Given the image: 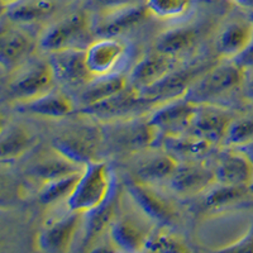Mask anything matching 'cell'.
Returning <instances> with one entry per match:
<instances>
[{
	"label": "cell",
	"mask_w": 253,
	"mask_h": 253,
	"mask_svg": "<svg viewBox=\"0 0 253 253\" xmlns=\"http://www.w3.org/2000/svg\"><path fill=\"white\" fill-rule=\"evenodd\" d=\"M114 191V176L109 165L101 160H92L86 164L74 193L67 199V208L89 213L107 202Z\"/></svg>",
	"instance_id": "1"
},
{
	"label": "cell",
	"mask_w": 253,
	"mask_h": 253,
	"mask_svg": "<svg viewBox=\"0 0 253 253\" xmlns=\"http://www.w3.org/2000/svg\"><path fill=\"white\" fill-rule=\"evenodd\" d=\"M245 75V70L233 60H220L190 86L185 96L196 104H215L243 86Z\"/></svg>",
	"instance_id": "2"
},
{
	"label": "cell",
	"mask_w": 253,
	"mask_h": 253,
	"mask_svg": "<svg viewBox=\"0 0 253 253\" xmlns=\"http://www.w3.org/2000/svg\"><path fill=\"white\" fill-rule=\"evenodd\" d=\"M155 229V221L148 218L134 203L132 202V205L122 208V203L119 202L118 213L110 225L108 234L110 245L114 250L123 252H142Z\"/></svg>",
	"instance_id": "3"
},
{
	"label": "cell",
	"mask_w": 253,
	"mask_h": 253,
	"mask_svg": "<svg viewBox=\"0 0 253 253\" xmlns=\"http://www.w3.org/2000/svg\"><path fill=\"white\" fill-rule=\"evenodd\" d=\"M56 78L47 60H28L10 71L4 94L15 103L32 100L55 89Z\"/></svg>",
	"instance_id": "4"
},
{
	"label": "cell",
	"mask_w": 253,
	"mask_h": 253,
	"mask_svg": "<svg viewBox=\"0 0 253 253\" xmlns=\"http://www.w3.org/2000/svg\"><path fill=\"white\" fill-rule=\"evenodd\" d=\"M126 195L139 209L160 227H173L180 211L172 199L162 194L155 184L132 177L126 184Z\"/></svg>",
	"instance_id": "5"
},
{
	"label": "cell",
	"mask_w": 253,
	"mask_h": 253,
	"mask_svg": "<svg viewBox=\"0 0 253 253\" xmlns=\"http://www.w3.org/2000/svg\"><path fill=\"white\" fill-rule=\"evenodd\" d=\"M92 17L86 9H79L63 15L49 24L38 38V47L43 52H53L69 47H78L79 40L91 33Z\"/></svg>",
	"instance_id": "6"
},
{
	"label": "cell",
	"mask_w": 253,
	"mask_h": 253,
	"mask_svg": "<svg viewBox=\"0 0 253 253\" xmlns=\"http://www.w3.org/2000/svg\"><path fill=\"white\" fill-rule=\"evenodd\" d=\"M198 104L182 95L157 103L146 115L147 123L162 135L187 133L195 117Z\"/></svg>",
	"instance_id": "7"
},
{
	"label": "cell",
	"mask_w": 253,
	"mask_h": 253,
	"mask_svg": "<svg viewBox=\"0 0 253 253\" xmlns=\"http://www.w3.org/2000/svg\"><path fill=\"white\" fill-rule=\"evenodd\" d=\"M86 62L95 78L122 72L130 55L129 42L121 36L95 37L85 48Z\"/></svg>",
	"instance_id": "8"
},
{
	"label": "cell",
	"mask_w": 253,
	"mask_h": 253,
	"mask_svg": "<svg viewBox=\"0 0 253 253\" xmlns=\"http://www.w3.org/2000/svg\"><path fill=\"white\" fill-rule=\"evenodd\" d=\"M104 141V132L95 126H75L58 133L52 142V147L66 155L71 160L86 165L98 160V151Z\"/></svg>",
	"instance_id": "9"
},
{
	"label": "cell",
	"mask_w": 253,
	"mask_h": 253,
	"mask_svg": "<svg viewBox=\"0 0 253 253\" xmlns=\"http://www.w3.org/2000/svg\"><path fill=\"white\" fill-rule=\"evenodd\" d=\"M47 60L51 63L56 81L63 86L81 89L95 78L87 66L85 48L81 47L49 52Z\"/></svg>",
	"instance_id": "10"
},
{
	"label": "cell",
	"mask_w": 253,
	"mask_h": 253,
	"mask_svg": "<svg viewBox=\"0 0 253 253\" xmlns=\"http://www.w3.org/2000/svg\"><path fill=\"white\" fill-rule=\"evenodd\" d=\"M146 1L123 8L96 13L92 18L91 35L94 37H117L139 26L151 18Z\"/></svg>",
	"instance_id": "11"
},
{
	"label": "cell",
	"mask_w": 253,
	"mask_h": 253,
	"mask_svg": "<svg viewBox=\"0 0 253 253\" xmlns=\"http://www.w3.org/2000/svg\"><path fill=\"white\" fill-rule=\"evenodd\" d=\"M215 181L213 167L200 161L178 162V166L172 173L167 185L177 195L195 196L202 195Z\"/></svg>",
	"instance_id": "12"
},
{
	"label": "cell",
	"mask_w": 253,
	"mask_h": 253,
	"mask_svg": "<svg viewBox=\"0 0 253 253\" xmlns=\"http://www.w3.org/2000/svg\"><path fill=\"white\" fill-rule=\"evenodd\" d=\"M156 104L157 103L144 98L143 95L139 94V91L128 86L123 91L113 95L100 103L94 104L91 107L81 108V112L91 118L114 122L117 119L128 117L142 108H146L148 105H156Z\"/></svg>",
	"instance_id": "13"
},
{
	"label": "cell",
	"mask_w": 253,
	"mask_h": 253,
	"mask_svg": "<svg viewBox=\"0 0 253 253\" xmlns=\"http://www.w3.org/2000/svg\"><path fill=\"white\" fill-rule=\"evenodd\" d=\"M234 117L236 115L230 110L218 104H198L195 117L187 133L215 144L224 143L228 128Z\"/></svg>",
	"instance_id": "14"
},
{
	"label": "cell",
	"mask_w": 253,
	"mask_h": 253,
	"mask_svg": "<svg viewBox=\"0 0 253 253\" xmlns=\"http://www.w3.org/2000/svg\"><path fill=\"white\" fill-rule=\"evenodd\" d=\"M213 169L216 182L253 187V160L243 148L229 147L223 151Z\"/></svg>",
	"instance_id": "15"
},
{
	"label": "cell",
	"mask_w": 253,
	"mask_h": 253,
	"mask_svg": "<svg viewBox=\"0 0 253 253\" xmlns=\"http://www.w3.org/2000/svg\"><path fill=\"white\" fill-rule=\"evenodd\" d=\"M177 66V57L153 51L138 60L126 74L129 86L143 91L166 78Z\"/></svg>",
	"instance_id": "16"
},
{
	"label": "cell",
	"mask_w": 253,
	"mask_h": 253,
	"mask_svg": "<svg viewBox=\"0 0 253 253\" xmlns=\"http://www.w3.org/2000/svg\"><path fill=\"white\" fill-rule=\"evenodd\" d=\"M84 223L85 213L70 210L67 215L53 221L41 232L38 236V247L48 253L69 252Z\"/></svg>",
	"instance_id": "17"
},
{
	"label": "cell",
	"mask_w": 253,
	"mask_h": 253,
	"mask_svg": "<svg viewBox=\"0 0 253 253\" xmlns=\"http://www.w3.org/2000/svg\"><path fill=\"white\" fill-rule=\"evenodd\" d=\"M104 139H110V143L126 150H144L147 147H156L160 134L152 126L143 121H122L103 129Z\"/></svg>",
	"instance_id": "18"
},
{
	"label": "cell",
	"mask_w": 253,
	"mask_h": 253,
	"mask_svg": "<svg viewBox=\"0 0 253 253\" xmlns=\"http://www.w3.org/2000/svg\"><path fill=\"white\" fill-rule=\"evenodd\" d=\"M23 27L15 24V27L3 31L0 36V60L4 69L9 71L31 60L36 49L40 48L38 40Z\"/></svg>",
	"instance_id": "19"
},
{
	"label": "cell",
	"mask_w": 253,
	"mask_h": 253,
	"mask_svg": "<svg viewBox=\"0 0 253 253\" xmlns=\"http://www.w3.org/2000/svg\"><path fill=\"white\" fill-rule=\"evenodd\" d=\"M209 66L204 65H191V66L176 67L165 79L148 89L139 91L144 98L150 99L155 103L169 100V99L177 98L186 94L190 86L204 74ZM138 91V90H137Z\"/></svg>",
	"instance_id": "20"
},
{
	"label": "cell",
	"mask_w": 253,
	"mask_h": 253,
	"mask_svg": "<svg viewBox=\"0 0 253 253\" xmlns=\"http://www.w3.org/2000/svg\"><path fill=\"white\" fill-rule=\"evenodd\" d=\"M86 165L76 162L63 155L55 147H51V150L33 160L28 169V172L32 177L41 181V184L57 180L61 177H66L70 175L83 172Z\"/></svg>",
	"instance_id": "21"
},
{
	"label": "cell",
	"mask_w": 253,
	"mask_h": 253,
	"mask_svg": "<svg viewBox=\"0 0 253 253\" xmlns=\"http://www.w3.org/2000/svg\"><path fill=\"white\" fill-rule=\"evenodd\" d=\"M253 38V23L247 19L228 20L221 24L214 40V49L220 60H233Z\"/></svg>",
	"instance_id": "22"
},
{
	"label": "cell",
	"mask_w": 253,
	"mask_h": 253,
	"mask_svg": "<svg viewBox=\"0 0 253 253\" xmlns=\"http://www.w3.org/2000/svg\"><path fill=\"white\" fill-rule=\"evenodd\" d=\"M215 143L200 138L198 135L184 133L176 135H162L156 147L170 153L178 162L200 161L215 150Z\"/></svg>",
	"instance_id": "23"
},
{
	"label": "cell",
	"mask_w": 253,
	"mask_h": 253,
	"mask_svg": "<svg viewBox=\"0 0 253 253\" xmlns=\"http://www.w3.org/2000/svg\"><path fill=\"white\" fill-rule=\"evenodd\" d=\"M178 166V161L170 153L158 147L157 151L142 153L133 164V177L142 181L157 184L167 182Z\"/></svg>",
	"instance_id": "24"
},
{
	"label": "cell",
	"mask_w": 253,
	"mask_h": 253,
	"mask_svg": "<svg viewBox=\"0 0 253 253\" xmlns=\"http://www.w3.org/2000/svg\"><path fill=\"white\" fill-rule=\"evenodd\" d=\"M60 0H17L3 6V17L13 24L32 26L57 14Z\"/></svg>",
	"instance_id": "25"
},
{
	"label": "cell",
	"mask_w": 253,
	"mask_h": 253,
	"mask_svg": "<svg viewBox=\"0 0 253 253\" xmlns=\"http://www.w3.org/2000/svg\"><path fill=\"white\" fill-rule=\"evenodd\" d=\"M75 104L76 101L69 94L52 89L32 100L17 103V109L31 115L58 119L71 114L75 109Z\"/></svg>",
	"instance_id": "26"
},
{
	"label": "cell",
	"mask_w": 253,
	"mask_h": 253,
	"mask_svg": "<svg viewBox=\"0 0 253 253\" xmlns=\"http://www.w3.org/2000/svg\"><path fill=\"white\" fill-rule=\"evenodd\" d=\"M118 196L114 191L113 195L104 204H101L100 207L91 210L89 213H85L83 237L84 250H91V246L95 245V242L99 241L104 233L109 232L110 225H112L115 215L118 213Z\"/></svg>",
	"instance_id": "27"
},
{
	"label": "cell",
	"mask_w": 253,
	"mask_h": 253,
	"mask_svg": "<svg viewBox=\"0 0 253 253\" xmlns=\"http://www.w3.org/2000/svg\"><path fill=\"white\" fill-rule=\"evenodd\" d=\"M128 86H129L128 76L122 72L94 78L85 86L79 89L76 103L80 104L81 108L91 107L94 104L100 103L113 95L123 91Z\"/></svg>",
	"instance_id": "28"
},
{
	"label": "cell",
	"mask_w": 253,
	"mask_h": 253,
	"mask_svg": "<svg viewBox=\"0 0 253 253\" xmlns=\"http://www.w3.org/2000/svg\"><path fill=\"white\" fill-rule=\"evenodd\" d=\"M199 42V29L194 26H175L156 38L155 49L165 55L177 57Z\"/></svg>",
	"instance_id": "29"
},
{
	"label": "cell",
	"mask_w": 253,
	"mask_h": 253,
	"mask_svg": "<svg viewBox=\"0 0 253 253\" xmlns=\"http://www.w3.org/2000/svg\"><path fill=\"white\" fill-rule=\"evenodd\" d=\"M35 143V135L23 126H9L4 128L0 138L1 161H14L29 151Z\"/></svg>",
	"instance_id": "30"
},
{
	"label": "cell",
	"mask_w": 253,
	"mask_h": 253,
	"mask_svg": "<svg viewBox=\"0 0 253 253\" xmlns=\"http://www.w3.org/2000/svg\"><path fill=\"white\" fill-rule=\"evenodd\" d=\"M248 189L246 186H236V185H225L220 182H214L208 190L202 194L203 205L207 209H219L227 205L236 203L247 195Z\"/></svg>",
	"instance_id": "31"
},
{
	"label": "cell",
	"mask_w": 253,
	"mask_h": 253,
	"mask_svg": "<svg viewBox=\"0 0 253 253\" xmlns=\"http://www.w3.org/2000/svg\"><path fill=\"white\" fill-rule=\"evenodd\" d=\"M81 173L83 172L57 178V180H52V181L46 182V184H42L40 190L41 204L51 205L61 202V200H66L67 202V199L74 193V190H75L76 185H78L79 180H80Z\"/></svg>",
	"instance_id": "32"
},
{
	"label": "cell",
	"mask_w": 253,
	"mask_h": 253,
	"mask_svg": "<svg viewBox=\"0 0 253 253\" xmlns=\"http://www.w3.org/2000/svg\"><path fill=\"white\" fill-rule=\"evenodd\" d=\"M151 15L162 20L182 18L191 10L193 0H144Z\"/></svg>",
	"instance_id": "33"
},
{
	"label": "cell",
	"mask_w": 253,
	"mask_h": 253,
	"mask_svg": "<svg viewBox=\"0 0 253 253\" xmlns=\"http://www.w3.org/2000/svg\"><path fill=\"white\" fill-rule=\"evenodd\" d=\"M224 143L228 147L243 148L253 143V113L236 115L228 128Z\"/></svg>",
	"instance_id": "34"
},
{
	"label": "cell",
	"mask_w": 253,
	"mask_h": 253,
	"mask_svg": "<svg viewBox=\"0 0 253 253\" xmlns=\"http://www.w3.org/2000/svg\"><path fill=\"white\" fill-rule=\"evenodd\" d=\"M169 227L155 229L146 243L143 252H189L190 248L181 238L167 230Z\"/></svg>",
	"instance_id": "35"
},
{
	"label": "cell",
	"mask_w": 253,
	"mask_h": 253,
	"mask_svg": "<svg viewBox=\"0 0 253 253\" xmlns=\"http://www.w3.org/2000/svg\"><path fill=\"white\" fill-rule=\"evenodd\" d=\"M138 3H142V0H89L90 8L94 9L96 13L107 12L112 9L123 8V6Z\"/></svg>",
	"instance_id": "36"
},
{
	"label": "cell",
	"mask_w": 253,
	"mask_h": 253,
	"mask_svg": "<svg viewBox=\"0 0 253 253\" xmlns=\"http://www.w3.org/2000/svg\"><path fill=\"white\" fill-rule=\"evenodd\" d=\"M219 251H236V252H253V227L241 241L232 243L228 247H223Z\"/></svg>",
	"instance_id": "37"
},
{
	"label": "cell",
	"mask_w": 253,
	"mask_h": 253,
	"mask_svg": "<svg viewBox=\"0 0 253 253\" xmlns=\"http://www.w3.org/2000/svg\"><path fill=\"white\" fill-rule=\"evenodd\" d=\"M233 61L245 71L253 69V38L251 40L248 46L236 58H233Z\"/></svg>",
	"instance_id": "38"
},
{
	"label": "cell",
	"mask_w": 253,
	"mask_h": 253,
	"mask_svg": "<svg viewBox=\"0 0 253 253\" xmlns=\"http://www.w3.org/2000/svg\"><path fill=\"white\" fill-rule=\"evenodd\" d=\"M243 89H245L246 96L253 101V69L246 71Z\"/></svg>",
	"instance_id": "39"
},
{
	"label": "cell",
	"mask_w": 253,
	"mask_h": 253,
	"mask_svg": "<svg viewBox=\"0 0 253 253\" xmlns=\"http://www.w3.org/2000/svg\"><path fill=\"white\" fill-rule=\"evenodd\" d=\"M14 1H17V0H1V3H3V6L4 5H8V4H10V3H14Z\"/></svg>",
	"instance_id": "40"
}]
</instances>
